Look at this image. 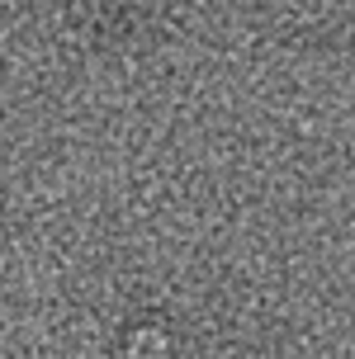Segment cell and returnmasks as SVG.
<instances>
[{"instance_id": "1", "label": "cell", "mask_w": 355, "mask_h": 359, "mask_svg": "<svg viewBox=\"0 0 355 359\" xmlns=\"http://www.w3.org/2000/svg\"><path fill=\"white\" fill-rule=\"evenodd\" d=\"M128 359H166V336L161 331H138L128 345Z\"/></svg>"}]
</instances>
